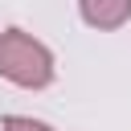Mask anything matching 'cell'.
<instances>
[{
    "label": "cell",
    "instance_id": "obj_1",
    "mask_svg": "<svg viewBox=\"0 0 131 131\" xmlns=\"http://www.w3.org/2000/svg\"><path fill=\"white\" fill-rule=\"evenodd\" d=\"M0 78H8L20 90H45L57 78V61L45 41H37L25 29L0 33Z\"/></svg>",
    "mask_w": 131,
    "mask_h": 131
},
{
    "label": "cell",
    "instance_id": "obj_2",
    "mask_svg": "<svg viewBox=\"0 0 131 131\" xmlns=\"http://www.w3.org/2000/svg\"><path fill=\"white\" fill-rule=\"evenodd\" d=\"M78 12L90 29L98 33H115L131 20V0H78Z\"/></svg>",
    "mask_w": 131,
    "mask_h": 131
},
{
    "label": "cell",
    "instance_id": "obj_3",
    "mask_svg": "<svg viewBox=\"0 0 131 131\" xmlns=\"http://www.w3.org/2000/svg\"><path fill=\"white\" fill-rule=\"evenodd\" d=\"M4 131H57V127H49V123H41L33 115H8L4 119Z\"/></svg>",
    "mask_w": 131,
    "mask_h": 131
}]
</instances>
